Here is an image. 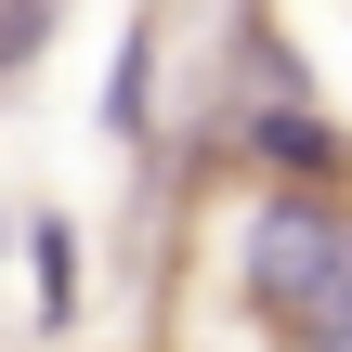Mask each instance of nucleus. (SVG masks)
Instances as JSON below:
<instances>
[{
    "mask_svg": "<svg viewBox=\"0 0 352 352\" xmlns=\"http://www.w3.org/2000/svg\"><path fill=\"white\" fill-rule=\"evenodd\" d=\"M26 314H39V340H65L91 300H78V222L65 209H39L26 222Z\"/></svg>",
    "mask_w": 352,
    "mask_h": 352,
    "instance_id": "obj_3",
    "label": "nucleus"
},
{
    "mask_svg": "<svg viewBox=\"0 0 352 352\" xmlns=\"http://www.w3.org/2000/svg\"><path fill=\"white\" fill-rule=\"evenodd\" d=\"M235 300H248L261 340H287V352L352 340V196L340 183H261V196H248Z\"/></svg>",
    "mask_w": 352,
    "mask_h": 352,
    "instance_id": "obj_1",
    "label": "nucleus"
},
{
    "mask_svg": "<svg viewBox=\"0 0 352 352\" xmlns=\"http://www.w3.org/2000/svg\"><path fill=\"white\" fill-rule=\"evenodd\" d=\"M327 352H352V340H327Z\"/></svg>",
    "mask_w": 352,
    "mask_h": 352,
    "instance_id": "obj_6",
    "label": "nucleus"
},
{
    "mask_svg": "<svg viewBox=\"0 0 352 352\" xmlns=\"http://www.w3.org/2000/svg\"><path fill=\"white\" fill-rule=\"evenodd\" d=\"M248 170L261 183H352V131L314 104V91H248Z\"/></svg>",
    "mask_w": 352,
    "mask_h": 352,
    "instance_id": "obj_2",
    "label": "nucleus"
},
{
    "mask_svg": "<svg viewBox=\"0 0 352 352\" xmlns=\"http://www.w3.org/2000/svg\"><path fill=\"white\" fill-rule=\"evenodd\" d=\"M157 131V0L118 26V65H104V144H144Z\"/></svg>",
    "mask_w": 352,
    "mask_h": 352,
    "instance_id": "obj_4",
    "label": "nucleus"
},
{
    "mask_svg": "<svg viewBox=\"0 0 352 352\" xmlns=\"http://www.w3.org/2000/svg\"><path fill=\"white\" fill-rule=\"evenodd\" d=\"M52 26H65V0H0V78H26L52 52Z\"/></svg>",
    "mask_w": 352,
    "mask_h": 352,
    "instance_id": "obj_5",
    "label": "nucleus"
}]
</instances>
